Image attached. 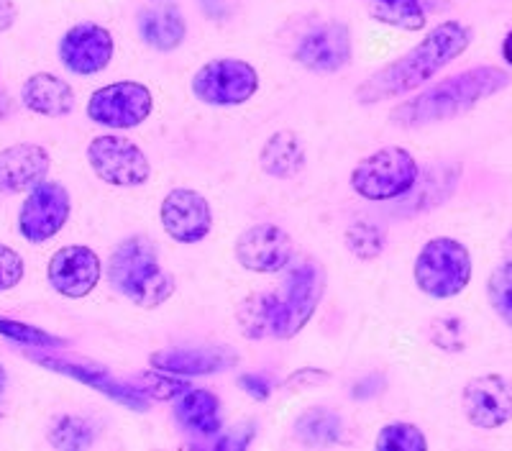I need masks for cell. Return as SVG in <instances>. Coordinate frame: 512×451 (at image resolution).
Here are the masks:
<instances>
[{
	"instance_id": "cell-16",
	"label": "cell",
	"mask_w": 512,
	"mask_h": 451,
	"mask_svg": "<svg viewBox=\"0 0 512 451\" xmlns=\"http://www.w3.org/2000/svg\"><path fill=\"white\" fill-rule=\"evenodd\" d=\"M29 359L39 364V367L49 369V372H57V375L72 377V380L82 382V385H90L100 395L111 398L113 403L123 405V408L136 410V413H146L149 410V398L141 393L139 387L116 380L108 369L95 367V364L72 362V359L52 357V354H29Z\"/></svg>"
},
{
	"instance_id": "cell-35",
	"label": "cell",
	"mask_w": 512,
	"mask_h": 451,
	"mask_svg": "<svg viewBox=\"0 0 512 451\" xmlns=\"http://www.w3.org/2000/svg\"><path fill=\"white\" fill-rule=\"evenodd\" d=\"M239 387L254 400H269L274 393L272 382H269L264 375H241Z\"/></svg>"
},
{
	"instance_id": "cell-13",
	"label": "cell",
	"mask_w": 512,
	"mask_h": 451,
	"mask_svg": "<svg viewBox=\"0 0 512 451\" xmlns=\"http://www.w3.org/2000/svg\"><path fill=\"white\" fill-rule=\"evenodd\" d=\"M233 254L246 272L277 275L292 262L295 241L285 229L274 226V223H256L236 239Z\"/></svg>"
},
{
	"instance_id": "cell-20",
	"label": "cell",
	"mask_w": 512,
	"mask_h": 451,
	"mask_svg": "<svg viewBox=\"0 0 512 451\" xmlns=\"http://www.w3.org/2000/svg\"><path fill=\"white\" fill-rule=\"evenodd\" d=\"M139 36L154 52H175L187 39V21L172 0H149L139 11Z\"/></svg>"
},
{
	"instance_id": "cell-26",
	"label": "cell",
	"mask_w": 512,
	"mask_h": 451,
	"mask_svg": "<svg viewBox=\"0 0 512 451\" xmlns=\"http://www.w3.org/2000/svg\"><path fill=\"white\" fill-rule=\"evenodd\" d=\"M344 421L331 408H308L295 421V436L308 446H331L341 441Z\"/></svg>"
},
{
	"instance_id": "cell-21",
	"label": "cell",
	"mask_w": 512,
	"mask_h": 451,
	"mask_svg": "<svg viewBox=\"0 0 512 451\" xmlns=\"http://www.w3.org/2000/svg\"><path fill=\"white\" fill-rule=\"evenodd\" d=\"M21 103L36 116L64 118L70 116L77 106L75 88L52 72H36L21 88Z\"/></svg>"
},
{
	"instance_id": "cell-32",
	"label": "cell",
	"mask_w": 512,
	"mask_h": 451,
	"mask_svg": "<svg viewBox=\"0 0 512 451\" xmlns=\"http://www.w3.org/2000/svg\"><path fill=\"white\" fill-rule=\"evenodd\" d=\"M487 298L492 311L505 321V326L512 328V262L505 259L500 267L492 270L487 282Z\"/></svg>"
},
{
	"instance_id": "cell-18",
	"label": "cell",
	"mask_w": 512,
	"mask_h": 451,
	"mask_svg": "<svg viewBox=\"0 0 512 451\" xmlns=\"http://www.w3.org/2000/svg\"><path fill=\"white\" fill-rule=\"evenodd\" d=\"M152 369L167 372L175 377H208L221 375L226 369L239 364V354L228 346H177V349H162L149 357Z\"/></svg>"
},
{
	"instance_id": "cell-19",
	"label": "cell",
	"mask_w": 512,
	"mask_h": 451,
	"mask_svg": "<svg viewBox=\"0 0 512 451\" xmlns=\"http://www.w3.org/2000/svg\"><path fill=\"white\" fill-rule=\"evenodd\" d=\"M52 157L39 144H13L0 152V193H29L47 180Z\"/></svg>"
},
{
	"instance_id": "cell-4",
	"label": "cell",
	"mask_w": 512,
	"mask_h": 451,
	"mask_svg": "<svg viewBox=\"0 0 512 451\" xmlns=\"http://www.w3.org/2000/svg\"><path fill=\"white\" fill-rule=\"evenodd\" d=\"M472 254L451 236H436L420 246L413 264V280L428 298L451 300L472 282Z\"/></svg>"
},
{
	"instance_id": "cell-39",
	"label": "cell",
	"mask_w": 512,
	"mask_h": 451,
	"mask_svg": "<svg viewBox=\"0 0 512 451\" xmlns=\"http://www.w3.org/2000/svg\"><path fill=\"white\" fill-rule=\"evenodd\" d=\"M502 59L512 67V31L505 36V41H502Z\"/></svg>"
},
{
	"instance_id": "cell-7",
	"label": "cell",
	"mask_w": 512,
	"mask_h": 451,
	"mask_svg": "<svg viewBox=\"0 0 512 451\" xmlns=\"http://www.w3.org/2000/svg\"><path fill=\"white\" fill-rule=\"evenodd\" d=\"M88 118L108 131H131L149 121L154 95L144 82L118 80L95 90L88 98Z\"/></svg>"
},
{
	"instance_id": "cell-42",
	"label": "cell",
	"mask_w": 512,
	"mask_h": 451,
	"mask_svg": "<svg viewBox=\"0 0 512 451\" xmlns=\"http://www.w3.org/2000/svg\"><path fill=\"white\" fill-rule=\"evenodd\" d=\"M505 259H510L512 262V234L505 239Z\"/></svg>"
},
{
	"instance_id": "cell-8",
	"label": "cell",
	"mask_w": 512,
	"mask_h": 451,
	"mask_svg": "<svg viewBox=\"0 0 512 451\" xmlns=\"http://www.w3.org/2000/svg\"><path fill=\"white\" fill-rule=\"evenodd\" d=\"M90 170L113 188H141L152 177L144 149L121 134H100L88 144Z\"/></svg>"
},
{
	"instance_id": "cell-9",
	"label": "cell",
	"mask_w": 512,
	"mask_h": 451,
	"mask_svg": "<svg viewBox=\"0 0 512 451\" xmlns=\"http://www.w3.org/2000/svg\"><path fill=\"white\" fill-rule=\"evenodd\" d=\"M326 293V272L315 262H305L290 272L285 293L277 300L274 339H292L310 323Z\"/></svg>"
},
{
	"instance_id": "cell-40",
	"label": "cell",
	"mask_w": 512,
	"mask_h": 451,
	"mask_svg": "<svg viewBox=\"0 0 512 451\" xmlns=\"http://www.w3.org/2000/svg\"><path fill=\"white\" fill-rule=\"evenodd\" d=\"M11 116V100H8V95L0 93V118Z\"/></svg>"
},
{
	"instance_id": "cell-6",
	"label": "cell",
	"mask_w": 512,
	"mask_h": 451,
	"mask_svg": "<svg viewBox=\"0 0 512 451\" xmlns=\"http://www.w3.org/2000/svg\"><path fill=\"white\" fill-rule=\"evenodd\" d=\"M190 88L205 106L236 108L259 93V72L246 59L221 57L200 67L192 75Z\"/></svg>"
},
{
	"instance_id": "cell-36",
	"label": "cell",
	"mask_w": 512,
	"mask_h": 451,
	"mask_svg": "<svg viewBox=\"0 0 512 451\" xmlns=\"http://www.w3.org/2000/svg\"><path fill=\"white\" fill-rule=\"evenodd\" d=\"M384 387H387V380H384L382 375H367L364 380L351 385V398L354 400L377 398L379 393H384Z\"/></svg>"
},
{
	"instance_id": "cell-34",
	"label": "cell",
	"mask_w": 512,
	"mask_h": 451,
	"mask_svg": "<svg viewBox=\"0 0 512 451\" xmlns=\"http://www.w3.org/2000/svg\"><path fill=\"white\" fill-rule=\"evenodd\" d=\"M26 275V264L21 259V254L11 246L0 244V293L13 290L16 285H21Z\"/></svg>"
},
{
	"instance_id": "cell-10",
	"label": "cell",
	"mask_w": 512,
	"mask_h": 451,
	"mask_svg": "<svg viewBox=\"0 0 512 451\" xmlns=\"http://www.w3.org/2000/svg\"><path fill=\"white\" fill-rule=\"evenodd\" d=\"M72 213V198L64 185L44 180L29 190L18 211V234L29 244H44L67 226Z\"/></svg>"
},
{
	"instance_id": "cell-31",
	"label": "cell",
	"mask_w": 512,
	"mask_h": 451,
	"mask_svg": "<svg viewBox=\"0 0 512 451\" xmlns=\"http://www.w3.org/2000/svg\"><path fill=\"white\" fill-rule=\"evenodd\" d=\"M377 451H425L428 449V439L415 423L395 421L379 431L377 441H374Z\"/></svg>"
},
{
	"instance_id": "cell-1",
	"label": "cell",
	"mask_w": 512,
	"mask_h": 451,
	"mask_svg": "<svg viewBox=\"0 0 512 451\" xmlns=\"http://www.w3.org/2000/svg\"><path fill=\"white\" fill-rule=\"evenodd\" d=\"M472 44V29L461 21H441L433 26L413 49L392 59L390 65L374 72L361 82L356 90V100L361 106H377L384 100L400 98L413 93L438 75L443 67L461 57Z\"/></svg>"
},
{
	"instance_id": "cell-23",
	"label": "cell",
	"mask_w": 512,
	"mask_h": 451,
	"mask_svg": "<svg viewBox=\"0 0 512 451\" xmlns=\"http://www.w3.org/2000/svg\"><path fill=\"white\" fill-rule=\"evenodd\" d=\"M461 167L459 164H436L431 170L420 172L410 190L402 200V213H423L433 211L438 205L446 203L456 193L459 185Z\"/></svg>"
},
{
	"instance_id": "cell-25",
	"label": "cell",
	"mask_w": 512,
	"mask_h": 451,
	"mask_svg": "<svg viewBox=\"0 0 512 451\" xmlns=\"http://www.w3.org/2000/svg\"><path fill=\"white\" fill-rule=\"evenodd\" d=\"M277 300L280 295L272 293H254L246 300H241L239 311H236V323H239L241 334L246 339H267L274 336L277 326Z\"/></svg>"
},
{
	"instance_id": "cell-11",
	"label": "cell",
	"mask_w": 512,
	"mask_h": 451,
	"mask_svg": "<svg viewBox=\"0 0 512 451\" xmlns=\"http://www.w3.org/2000/svg\"><path fill=\"white\" fill-rule=\"evenodd\" d=\"M59 62L77 77H93L108 70L116 54V41L105 26L82 21L64 31L59 39Z\"/></svg>"
},
{
	"instance_id": "cell-2",
	"label": "cell",
	"mask_w": 512,
	"mask_h": 451,
	"mask_svg": "<svg viewBox=\"0 0 512 451\" xmlns=\"http://www.w3.org/2000/svg\"><path fill=\"white\" fill-rule=\"evenodd\" d=\"M507 85H510V75L500 67H474V70L446 77L433 88L395 106L390 111V121L400 129H420L431 123L451 121L477 108L482 100L492 98Z\"/></svg>"
},
{
	"instance_id": "cell-28",
	"label": "cell",
	"mask_w": 512,
	"mask_h": 451,
	"mask_svg": "<svg viewBox=\"0 0 512 451\" xmlns=\"http://www.w3.org/2000/svg\"><path fill=\"white\" fill-rule=\"evenodd\" d=\"M346 249L349 254H354L361 262H374V259L382 257L384 244H387V236L379 223L369 221V218H359L346 229Z\"/></svg>"
},
{
	"instance_id": "cell-3",
	"label": "cell",
	"mask_w": 512,
	"mask_h": 451,
	"mask_svg": "<svg viewBox=\"0 0 512 451\" xmlns=\"http://www.w3.org/2000/svg\"><path fill=\"white\" fill-rule=\"evenodd\" d=\"M108 282L118 295L154 311L175 295V275L162 270L159 249L149 236H128L108 259Z\"/></svg>"
},
{
	"instance_id": "cell-14",
	"label": "cell",
	"mask_w": 512,
	"mask_h": 451,
	"mask_svg": "<svg viewBox=\"0 0 512 451\" xmlns=\"http://www.w3.org/2000/svg\"><path fill=\"white\" fill-rule=\"evenodd\" d=\"M100 277H103V262H100L98 252L85 244L62 246L49 259L47 280L54 287V293H59L62 298H88L98 287Z\"/></svg>"
},
{
	"instance_id": "cell-15",
	"label": "cell",
	"mask_w": 512,
	"mask_h": 451,
	"mask_svg": "<svg viewBox=\"0 0 512 451\" xmlns=\"http://www.w3.org/2000/svg\"><path fill=\"white\" fill-rule=\"evenodd\" d=\"M461 410L474 428H502L512 418V382L502 375L474 377L464 385Z\"/></svg>"
},
{
	"instance_id": "cell-37",
	"label": "cell",
	"mask_w": 512,
	"mask_h": 451,
	"mask_svg": "<svg viewBox=\"0 0 512 451\" xmlns=\"http://www.w3.org/2000/svg\"><path fill=\"white\" fill-rule=\"evenodd\" d=\"M251 439H254V426H239V428H233L226 439L216 441V449H231V451L246 449V446L251 444Z\"/></svg>"
},
{
	"instance_id": "cell-17",
	"label": "cell",
	"mask_w": 512,
	"mask_h": 451,
	"mask_svg": "<svg viewBox=\"0 0 512 451\" xmlns=\"http://www.w3.org/2000/svg\"><path fill=\"white\" fill-rule=\"evenodd\" d=\"M354 44H351L349 26L341 21L315 26L310 34L303 36L297 44L295 59L305 70L320 72V75H331V72L344 70L351 62Z\"/></svg>"
},
{
	"instance_id": "cell-12",
	"label": "cell",
	"mask_w": 512,
	"mask_h": 451,
	"mask_svg": "<svg viewBox=\"0 0 512 451\" xmlns=\"http://www.w3.org/2000/svg\"><path fill=\"white\" fill-rule=\"evenodd\" d=\"M164 234L177 244H200L213 231V208L203 193L192 188L169 190L159 208Z\"/></svg>"
},
{
	"instance_id": "cell-5",
	"label": "cell",
	"mask_w": 512,
	"mask_h": 451,
	"mask_svg": "<svg viewBox=\"0 0 512 451\" xmlns=\"http://www.w3.org/2000/svg\"><path fill=\"white\" fill-rule=\"evenodd\" d=\"M420 175V164L408 149L384 147L361 159L351 172L349 182L359 198L384 203L400 200L413 190Z\"/></svg>"
},
{
	"instance_id": "cell-38",
	"label": "cell",
	"mask_w": 512,
	"mask_h": 451,
	"mask_svg": "<svg viewBox=\"0 0 512 451\" xmlns=\"http://www.w3.org/2000/svg\"><path fill=\"white\" fill-rule=\"evenodd\" d=\"M16 16H18V11L11 0H0V34L16 24Z\"/></svg>"
},
{
	"instance_id": "cell-24",
	"label": "cell",
	"mask_w": 512,
	"mask_h": 451,
	"mask_svg": "<svg viewBox=\"0 0 512 451\" xmlns=\"http://www.w3.org/2000/svg\"><path fill=\"white\" fill-rule=\"evenodd\" d=\"M259 164L269 177H277V180H290V177L300 175L305 167L303 141L292 131H277L262 147Z\"/></svg>"
},
{
	"instance_id": "cell-41",
	"label": "cell",
	"mask_w": 512,
	"mask_h": 451,
	"mask_svg": "<svg viewBox=\"0 0 512 451\" xmlns=\"http://www.w3.org/2000/svg\"><path fill=\"white\" fill-rule=\"evenodd\" d=\"M6 385H8V375H6V367L0 364V398L6 393Z\"/></svg>"
},
{
	"instance_id": "cell-27",
	"label": "cell",
	"mask_w": 512,
	"mask_h": 451,
	"mask_svg": "<svg viewBox=\"0 0 512 451\" xmlns=\"http://www.w3.org/2000/svg\"><path fill=\"white\" fill-rule=\"evenodd\" d=\"M374 21L400 31H423L428 26L423 0H369Z\"/></svg>"
},
{
	"instance_id": "cell-30",
	"label": "cell",
	"mask_w": 512,
	"mask_h": 451,
	"mask_svg": "<svg viewBox=\"0 0 512 451\" xmlns=\"http://www.w3.org/2000/svg\"><path fill=\"white\" fill-rule=\"evenodd\" d=\"M0 336L13 341V344L29 346V349H62V346H67V339H62V336H54L39 326L3 316H0Z\"/></svg>"
},
{
	"instance_id": "cell-43",
	"label": "cell",
	"mask_w": 512,
	"mask_h": 451,
	"mask_svg": "<svg viewBox=\"0 0 512 451\" xmlns=\"http://www.w3.org/2000/svg\"><path fill=\"white\" fill-rule=\"evenodd\" d=\"M205 3H210V0H205Z\"/></svg>"
},
{
	"instance_id": "cell-22",
	"label": "cell",
	"mask_w": 512,
	"mask_h": 451,
	"mask_svg": "<svg viewBox=\"0 0 512 451\" xmlns=\"http://www.w3.org/2000/svg\"><path fill=\"white\" fill-rule=\"evenodd\" d=\"M175 418L187 434L200 439L218 436L223 428L221 400L205 387H187L185 393L175 398Z\"/></svg>"
},
{
	"instance_id": "cell-29",
	"label": "cell",
	"mask_w": 512,
	"mask_h": 451,
	"mask_svg": "<svg viewBox=\"0 0 512 451\" xmlns=\"http://www.w3.org/2000/svg\"><path fill=\"white\" fill-rule=\"evenodd\" d=\"M95 439H98V431L93 423L77 416H59L49 428V444L62 451L88 449L95 444Z\"/></svg>"
},
{
	"instance_id": "cell-33",
	"label": "cell",
	"mask_w": 512,
	"mask_h": 451,
	"mask_svg": "<svg viewBox=\"0 0 512 451\" xmlns=\"http://www.w3.org/2000/svg\"><path fill=\"white\" fill-rule=\"evenodd\" d=\"M131 385L139 387L149 400H175L177 395H182L190 387L185 382V377L167 375V372H159V369H154V372H141Z\"/></svg>"
}]
</instances>
